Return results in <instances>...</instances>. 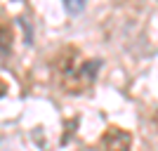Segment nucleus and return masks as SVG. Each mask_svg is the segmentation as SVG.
<instances>
[{"label": "nucleus", "mask_w": 158, "mask_h": 151, "mask_svg": "<svg viewBox=\"0 0 158 151\" xmlns=\"http://www.w3.org/2000/svg\"><path fill=\"white\" fill-rule=\"evenodd\" d=\"M5 92H7V85H5V80H0V97H2Z\"/></svg>", "instance_id": "5"}, {"label": "nucleus", "mask_w": 158, "mask_h": 151, "mask_svg": "<svg viewBox=\"0 0 158 151\" xmlns=\"http://www.w3.org/2000/svg\"><path fill=\"white\" fill-rule=\"evenodd\" d=\"M102 61L99 59H85L78 47H64L54 57V76L57 83L69 94H80L94 83Z\"/></svg>", "instance_id": "1"}, {"label": "nucleus", "mask_w": 158, "mask_h": 151, "mask_svg": "<svg viewBox=\"0 0 158 151\" xmlns=\"http://www.w3.org/2000/svg\"><path fill=\"white\" fill-rule=\"evenodd\" d=\"M12 54V28L7 24H0V64Z\"/></svg>", "instance_id": "3"}, {"label": "nucleus", "mask_w": 158, "mask_h": 151, "mask_svg": "<svg viewBox=\"0 0 158 151\" xmlns=\"http://www.w3.org/2000/svg\"><path fill=\"white\" fill-rule=\"evenodd\" d=\"M99 144H102L104 151H130L132 135L127 130H120V128H109V130L102 135Z\"/></svg>", "instance_id": "2"}, {"label": "nucleus", "mask_w": 158, "mask_h": 151, "mask_svg": "<svg viewBox=\"0 0 158 151\" xmlns=\"http://www.w3.org/2000/svg\"><path fill=\"white\" fill-rule=\"evenodd\" d=\"M66 2V10H69V12H80V10H83V7H85V0H64Z\"/></svg>", "instance_id": "4"}]
</instances>
